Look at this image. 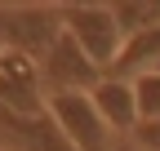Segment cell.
<instances>
[{
	"label": "cell",
	"instance_id": "6da1fadb",
	"mask_svg": "<svg viewBox=\"0 0 160 151\" xmlns=\"http://www.w3.org/2000/svg\"><path fill=\"white\" fill-rule=\"evenodd\" d=\"M58 13H62V31L80 45V53L98 71H111L120 45H125V31H120L111 5H58Z\"/></svg>",
	"mask_w": 160,
	"mask_h": 151
},
{
	"label": "cell",
	"instance_id": "7a4b0ae2",
	"mask_svg": "<svg viewBox=\"0 0 160 151\" xmlns=\"http://www.w3.org/2000/svg\"><path fill=\"white\" fill-rule=\"evenodd\" d=\"M62 36L58 5H0V45L40 62L49 45Z\"/></svg>",
	"mask_w": 160,
	"mask_h": 151
},
{
	"label": "cell",
	"instance_id": "3957f363",
	"mask_svg": "<svg viewBox=\"0 0 160 151\" xmlns=\"http://www.w3.org/2000/svg\"><path fill=\"white\" fill-rule=\"evenodd\" d=\"M49 120L58 124V134L67 138L71 151H111L120 138L107 129V120L98 116V107L89 102V93H58L45 98Z\"/></svg>",
	"mask_w": 160,
	"mask_h": 151
},
{
	"label": "cell",
	"instance_id": "277c9868",
	"mask_svg": "<svg viewBox=\"0 0 160 151\" xmlns=\"http://www.w3.org/2000/svg\"><path fill=\"white\" fill-rule=\"evenodd\" d=\"M36 67H40V89H45V98H58V93H89L107 76V71H98L85 53H80V45L67 31L49 45V53Z\"/></svg>",
	"mask_w": 160,
	"mask_h": 151
},
{
	"label": "cell",
	"instance_id": "5b68a950",
	"mask_svg": "<svg viewBox=\"0 0 160 151\" xmlns=\"http://www.w3.org/2000/svg\"><path fill=\"white\" fill-rule=\"evenodd\" d=\"M0 102L22 116L45 111V89H40V67L13 49H0Z\"/></svg>",
	"mask_w": 160,
	"mask_h": 151
},
{
	"label": "cell",
	"instance_id": "8992f818",
	"mask_svg": "<svg viewBox=\"0 0 160 151\" xmlns=\"http://www.w3.org/2000/svg\"><path fill=\"white\" fill-rule=\"evenodd\" d=\"M89 102L98 107V116L107 120V129L116 138H129L133 124H138V107H133V89L129 80H120V76H102L93 89H89Z\"/></svg>",
	"mask_w": 160,
	"mask_h": 151
},
{
	"label": "cell",
	"instance_id": "52a82bcc",
	"mask_svg": "<svg viewBox=\"0 0 160 151\" xmlns=\"http://www.w3.org/2000/svg\"><path fill=\"white\" fill-rule=\"evenodd\" d=\"M142 71H160V27L129 36V40L120 45V53H116V62H111L107 76L133 80V76H142Z\"/></svg>",
	"mask_w": 160,
	"mask_h": 151
},
{
	"label": "cell",
	"instance_id": "ba28073f",
	"mask_svg": "<svg viewBox=\"0 0 160 151\" xmlns=\"http://www.w3.org/2000/svg\"><path fill=\"white\" fill-rule=\"evenodd\" d=\"M111 13H116L120 31H125V40H129V36H138V31L160 27V5H147V0H116Z\"/></svg>",
	"mask_w": 160,
	"mask_h": 151
},
{
	"label": "cell",
	"instance_id": "9c48e42d",
	"mask_svg": "<svg viewBox=\"0 0 160 151\" xmlns=\"http://www.w3.org/2000/svg\"><path fill=\"white\" fill-rule=\"evenodd\" d=\"M129 89H133L138 120H160V71H142V76H133Z\"/></svg>",
	"mask_w": 160,
	"mask_h": 151
},
{
	"label": "cell",
	"instance_id": "30bf717a",
	"mask_svg": "<svg viewBox=\"0 0 160 151\" xmlns=\"http://www.w3.org/2000/svg\"><path fill=\"white\" fill-rule=\"evenodd\" d=\"M129 142L142 147V151H160V120H138L133 134H129Z\"/></svg>",
	"mask_w": 160,
	"mask_h": 151
},
{
	"label": "cell",
	"instance_id": "8fae6325",
	"mask_svg": "<svg viewBox=\"0 0 160 151\" xmlns=\"http://www.w3.org/2000/svg\"><path fill=\"white\" fill-rule=\"evenodd\" d=\"M111 151H142V147H133V142H129V138H120V142H116V147H111Z\"/></svg>",
	"mask_w": 160,
	"mask_h": 151
},
{
	"label": "cell",
	"instance_id": "7c38bea8",
	"mask_svg": "<svg viewBox=\"0 0 160 151\" xmlns=\"http://www.w3.org/2000/svg\"><path fill=\"white\" fill-rule=\"evenodd\" d=\"M0 49H5V45H0Z\"/></svg>",
	"mask_w": 160,
	"mask_h": 151
}]
</instances>
